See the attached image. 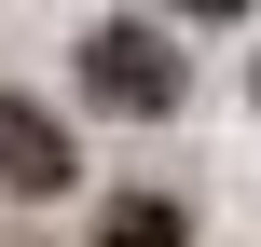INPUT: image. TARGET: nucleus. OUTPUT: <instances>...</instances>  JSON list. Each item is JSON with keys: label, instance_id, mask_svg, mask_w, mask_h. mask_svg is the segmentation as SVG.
<instances>
[{"label": "nucleus", "instance_id": "f257e3e1", "mask_svg": "<svg viewBox=\"0 0 261 247\" xmlns=\"http://www.w3.org/2000/svg\"><path fill=\"white\" fill-rule=\"evenodd\" d=\"M83 96L124 110V124H165V110H179V55H165V28H124V14H110V28L83 41Z\"/></svg>", "mask_w": 261, "mask_h": 247}, {"label": "nucleus", "instance_id": "f03ea898", "mask_svg": "<svg viewBox=\"0 0 261 247\" xmlns=\"http://www.w3.org/2000/svg\"><path fill=\"white\" fill-rule=\"evenodd\" d=\"M0 193H14V206L69 193V124H55V110H28V96H0Z\"/></svg>", "mask_w": 261, "mask_h": 247}, {"label": "nucleus", "instance_id": "7ed1b4c3", "mask_svg": "<svg viewBox=\"0 0 261 247\" xmlns=\"http://www.w3.org/2000/svg\"><path fill=\"white\" fill-rule=\"evenodd\" d=\"M96 247H193V234H179V206H151V193H124V206L96 220Z\"/></svg>", "mask_w": 261, "mask_h": 247}, {"label": "nucleus", "instance_id": "20e7f679", "mask_svg": "<svg viewBox=\"0 0 261 247\" xmlns=\"http://www.w3.org/2000/svg\"><path fill=\"white\" fill-rule=\"evenodd\" d=\"M179 14H220V28H234V14H248V0H179Z\"/></svg>", "mask_w": 261, "mask_h": 247}]
</instances>
